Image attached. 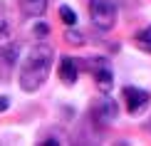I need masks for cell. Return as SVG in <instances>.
Masks as SVG:
<instances>
[{"label":"cell","instance_id":"cell-1","mask_svg":"<svg viewBox=\"0 0 151 146\" xmlns=\"http://www.w3.org/2000/svg\"><path fill=\"white\" fill-rule=\"evenodd\" d=\"M52 60L55 52L52 47L45 45V42H37V45L27 52V57L20 65V89L32 94L37 92L50 77V69H52Z\"/></svg>","mask_w":151,"mask_h":146},{"label":"cell","instance_id":"cell-2","mask_svg":"<svg viewBox=\"0 0 151 146\" xmlns=\"http://www.w3.org/2000/svg\"><path fill=\"white\" fill-rule=\"evenodd\" d=\"M89 20L99 32H109L116 22L114 0H89Z\"/></svg>","mask_w":151,"mask_h":146},{"label":"cell","instance_id":"cell-3","mask_svg":"<svg viewBox=\"0 0 151 146\" xmlns=\"http://www.w3.org/2000/svg\"><path fill=\"white\" fill-rule=\"evenodd\" d=\"M124 94V104H127V111L131 117H136V114H141L144 109L149 106V92L146 89H139V87H124L122 89Z\"/></svg>","mask_w":151,"mask_h":146},{"label":"cell","instance_id":"cell-4","mask_svg":"<svg viewBox=\"0 0 151 146\" xmlns=\"http://www.w3.org/2000/svg\"><path fill=\"white\" fill-rule=\"evenodd\" d=\"M17 55H20V45L17 42L0 45V79H8L12 74V69L17 65Z\"/></svg>","mask_w":151,"mask_h":146},{"label":"cell","instance_id":"cell-5","mask_svg":"<svg viewBox=\"0 0 151 146\" xmlns=\"http://www.w3.org/2000/svg\"><path fill=\"white\" fill-rule=\"evenodd\" d=\"M92 74H94V82L104 92H109L114 87V74H111V67L106 60H92Z\"/></svg>","mask_w":151,"mask_h":146},{"label":"cell","instance_id":"cell-6","mask_svg":"<svg viewBox=\"0 0 151 146\" xmlns=\"http://www.w3.org/2000/svg\"><path fill=\"white\" fill-rule=\"evenodd\" d=\"M94 111H97V117L102 119V122H114L116 114H119V104L109 97V92H106L104 97H99V99H97V104H94Z\"/></svg>","mask_w":151,"mask_h":146},{"label":"cell","instance_id":"cell-7","mask_svg":"<svg viewBox=\"0 0 151 146\" xmlns=\"http://www.w3.org/2000/svg\"><path fill=\"white\" fill-rule=\"evenodd\" d=\"M79 74V65L74 57H60V79L65 84H74Z\"/></svg>","mask_w":151,"mask_h":146},{"label":"cell","instance_id":"cell-8","mask_svg":"<svg viewBox=\"0 0 151 146\" xmlns=\"http://www.w3.org/2000/svg\"><path fill=\"white\" fill-rule=\"evenodd\" d=\"M47 3L50 0H20V8L25 15H30V17H40L42 12L47 10Z\"/></svg>","mask_w":151,"mask_h":146},{"label":"cell","instance_id":"cell-9","mask_svg":"<svg viewBox=\"0 0 151 146\" xmlns=\"http://www.w3.org/2000/svg\"><path fill=\"white\" fill-rule=\"evenodd\" d=\"M136 47L151 55V25H146V27H144L141 32L136 35Z\"/></svg>","mask_w":151,"mask_h":146},{"label":"cell","instance_id":"cell-10","mask_svg":"<svg viewBox=\"0 0 151 146\" xmlns=\"http://www.w3.org/2000/svg\"><path fill=\"white\" fill-rule=\"evenodd\" d=\"M60 17H62V22L70 25V27H74V25H77V15H74L67 5H60Z\"/></svg>","mask_w":151,"mask_h":146},{"label":"cell","instance_id":"cell-11","mask_svg":"<svg viewBox=\"0 0 151 146\" xmlns=\"http://www.w3.org/2000/svg\"><path fill=\"white\" fill-rule=\"evenodd\" d=\"M32 35H35V37H47V35H50L47 22H37L35 27H32Z\"/></svg>","mask_w":151,"mask_h":146},{"label":"cell","instance_id":"cell-12","mask_svg":"<svg viewBox=\"0 0 151 146\" xmlns=\"http://www.w3.org/2000/svg\"><path fill=\"white\" fill-rule=\"evenodd\" d=\"M8 30H10V25H8V17H5V15H0V40H5Z\"/></svg>","mask_w":151,"mask_h":146},{"label":"cell","instance_id":"cell-13","mask_svg":"<svg viewBox=\"0 0 151 146\" xmlns=\"http://www.w3.org/2000/svg\"><path fill=\"white\" fill-rule=\"evenodd\" d=\"M67 40H70V42H82V40H84V35H77V32H72V30H70V32H67Z\"/></svg>","mask_w":151,"mask_h":146},{"label":"cell","instance_id":"cell-14","mask_svg":"<svg viewBox=\"0 0 151 146\" xmlns=\"http://www.w3.org/2000/svg\"><path fill=\"white\" fill-rule=\"evenodd\" d=\"M8 106H10V99L8 97H0V111H8Z\"/></svg>","mask_w":151,"mask_h":146}]
</instances>
